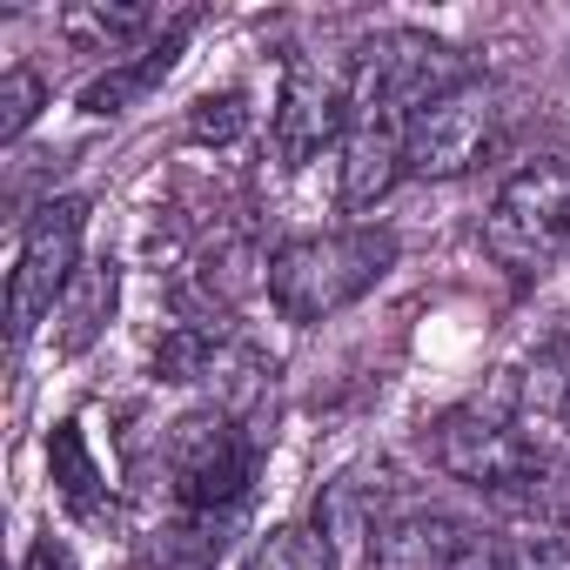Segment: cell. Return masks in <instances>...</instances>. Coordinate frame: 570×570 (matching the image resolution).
I'll list each match as a JSON object with an SVG mask.
<instances>
[{"label": "cell", "instance_id": "obj_1", "mask_svg": "<svg viewBox=\"0 0 570 570\" xmlns=\"http://www.w3.org/2000/svg\"><path fill=\"white\" fill-rule=\"evenodd\" d=\"M403 242L396 228H330V235H303L282 242L262 268V289L282 309V323H330L336 309L363 303L376 282L396 268Z\"/></svg>", "mask_w": 570, "mask_h": 570}, {"label": "cell", "instance_id": "obj_2", "mask_svg": "<svg viewBox=\"0 0 570 570\" xmlns=\"http://www.w3.org/2000/svg\"><path fill=\"white\" fill-rule=\"evenodd\" d=\"M161 483L175 510L195 517H235L255 483V443L228 410H188L161 436Z\"/></svg>", "mask_w": 570, "mask_h": 570}, {"label": "cell", "instance_id": "obj_3", "mask_svg": "<svg viewBox=\"0 0 570 570\" xmlns=\"http://www.w3.org/2000/svg\"><path fill=\"white\" fill-rule=\"evenodd\" d=\"M483 248L497 255V268H510L523 282L543 275L570 248V161H557V155L523 161L483 215Z\"/></svg>", "mask_w": 570, "mask_h": 570}, {"label": "cell", "instance_id": "obj_4", "mask_svg": "<svg viewBox=\"0 0 570 570\" xmlns=\"http://www.w3.org/2000/svg\"><path fill=\"white\" fill-rule=\"evenodd\" d=\"M430 456L443 476L483 490V497H510V503H530V483H537V436L517 423V416H497V410H450L436 430H430Z\"/></svg>", "mask_w": 570, "mask_h": 570}, {"label": "cell", "instance_id": "obj_5", "mask_svg": "<svg viewBox=\"0 0 570 570\" xmlns=\"http://www.w3.org/2000/svg\"><path fill=\"white\" fill-rule=\"evenodd\" d=\"M81 228H88V202L81 195H61V202L35 208V222L21 228V255H14V275H8V330L14 336H35V323L55 316L61 289L88 262L81 255Z\"/></svg>", "mask_w": 570, "mask_h": 570}, {"label": "cell", "instance_id": "obj_6", "mask_svg": "<svg viewBox=\"0 0 570 570\" xmlns=\"http://www.w3.org/2000/svg\"><path fill=\"white\" fill-rule=\"evenodd\" d=\"M350 101H356V68H350V61L296 55L289 68H282V95H275V115H268L275 161H282V168H303V161L323 155L330 141L343 148Z\"/></svg>", "mask_w": 570, "mask_h": 570}, {"label": "cell", "instance_id": "obj_7", "mask_svg": "<svg viewBox=\"0 0 570 570\" xmlns=\"http://www.w3.org/2000/svg\"><path fill=\"white\" fill-rule=\"evenodd\" d=\"M356 68V95H376V101H396L403 115H423L430 101L470 88L476 75L463 68V55L436 35H416V28H396V35H376L350 55Z\"/></svg>", "mask_w": 570, "mask_h": 570}, {"label": "cell", "instance_id": "obj_8", "mask_svg": "<svg viewBox=\"0 0 570 570\" xmlns=\"http://www.w3.org/2000/svg\"><path fill=\"white\" fill-rule=\"evenodd\" d=\"M497 141H503V95H497L490 81H470V88L430 101V108L410 121V175L456 181V175H470Z\"/></svg>", "mask_w": 570, "mask_h": 570}, {"label": "cell", "instance_id": "obj_9", "mask_svg": "<svg viewBox=\"0 0 570 570\" xmlns=\"http://www.w3.org/2000/svg\"><path fill=\"white\" fill-rule=\"evenodd\" d=\"M410 121L396 101L356 95L343 128V208H376L410 175Z\"/></svg>", "mask_w": 570, "mask_h": 570}, {"label": "cell", "instance_id": "obj_10", "mask_svg": "<svg viewBox=\"0 0 570 570\" xmlns=\"http://www.w3.org/2000/svg\"><path fill=\"white\" fill-rule=\"evenodd\" d=\"M470 543V523L450 510H396L370 537V570H450Z\"/></svg>", "mask_w": 570, "mask_h": 570}, {"label": "cell", "instance_id": "obj_11", "mask_svg": "<svg viewBox=\"0 0 570 570\" xmlns=\"http://www.w3.org/2000/svg\"><path fill=\"white\" fill-rule=\"evenodd\" d=\"M115 303H121V268H115V255H88L81 268H75V282L61 289V303H55V350L61 356H88L101 336H108V323H115Z\"/></svg>", "mask_w": 570, "mask_h": 570}, {"label": "cell", "instance_id": "obj_12", "mask_svg": "<svg viewBox=\"0 0 570 570\" xmlns=\"http://www.w3.org/2000/svg\"><path fill=\"white\" fill-rule=\"evenodd\" d=\"M61 35L81 55H141L161 41V8H135V0H81V8H61Z\"/></svg>", "mask_w": 570, "mask_h": 570}, {"label": "cell", "instance_id": "obj_13", "mask_svg": "<svg viewBox=\"0 0 570 570\" xmlns=\"http://www.w3.org/2000/svg\"><path fill=\"white\" fill-rule=\"evenodd\" d=\"M181 35H188V21H175V28H168L155 48H141L135 61H115L101 81H88V88H81V108H88V115H128L148 88H161V81H168V68H175V55H181Z\"/></svg>", "mask_w": 570, "mask_h": 570}, {"label": "cell", "instance_id": "obj_14", "mask_svg": "<svg viewBox=\"0 0 570 570\" xmlns=\"http://www.w3.org/2000/svg\"><path fill=\"white\" fill-rule=\"evenodd\" d=\"M248 570H336V543L316 523H282L255 543Z\"/></svg>", "mask_w": 570, "mask_h": 570}, {"label": "cell", "instance_id": "obj_15", "mask_svg": "<svg viewBox=\"0 0 570 570\" xmlns=\"http://www.w3.org/2000/svg\"><path fill=\"white\" fill-rule=\"evenodd\" d=\"M537 436V430H530ZM530 510H543V523L570 530V430L537 436V483H530Z\"/></svg>", "mask_w": 570, "mask_h": 570}, {"label": "cell", "instance_id": "obj_16", "mask_svg": "<svg viewBox=\"0 0 570 570\" xmlns=\"http://www.w3.org/2000/svg\"><path fill=\"white\" fill-rule=\"evenodd\" d=\"M248 135V88H208L188 108V141L195 148H235Z\"/></svg>", "mask_w": 570, "mask_h": 570}, {"label": "cell", "instance_id": "obj_17", "mask_svg": "<svg viewBox=\"0 0 570 570\" xmlns=\"http://www.w3.org/2000/svg\"><path fill=\"white\" fill-rule=\"evenodd\" d=\"M48 463H55V483H61V497H68L75 510H95V503H101L108 483H101V470H95V456H88V443H81V423L55 430Z\"/></svg>", "mask_w": 570, "mask_h": 570}, {"label": "cell", "instance_id": "obj_18", "mask_svg": "<svg viewBox=\"0 0 570 570\" xmlns=\"http://www.w3.org/2000/svg\"><path fill=\"white\" fill-rule=\"evenodd\" d=\"M41 101H48V81L35 68H8V75H0V141H21L35 128Z\"/></svg>", "mask_w": 570, "mask_h": 570}, {"label": "cell", "instance_id": "obj_19", "mask_svg": "<svg viewBox=\"0 0 570 570\" xmlns=\"http://www.w3.org/2000/svg\"><path fill=\"white\" fill-rule=\"evenodd\" d=\"M503 570H570V530H517L503 537Z\"/></svg>", "mask_w": 570, "mask_h": 570}, {"label": "cell", "instance_id": "obj_20", "mask_svg": "<svg viewBox=\"0 0 570 570\" xmlns=\"http://www.w3.org/2000/svg\"><path fill=\"white\" fill-rule=\"evenodd\" d=\"M450 570H503V537L470 530V543L456 550V563H450Z\"/></svg>", "mask_w": 570, "mask_h": 570}, {"label": "cell", "instance_id": "obj_21", "mask_svg": "<svg viewBox=\"0 0 570 570\" xmlns=\"http://www.w3.org/2000/svg\"><path fill=\"white\" fill-rule=\"evenodd\" d=\"M21 570H75V557H68V550H61L55 537H41V543H35V550L21 557Z\"/></svg>", "mask_w": 570, "mask_h": 570}]
</instances>
